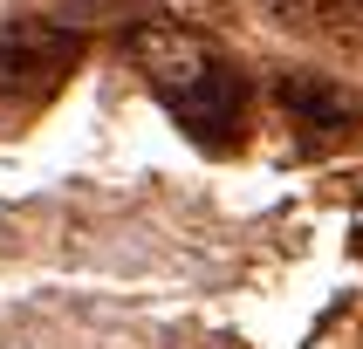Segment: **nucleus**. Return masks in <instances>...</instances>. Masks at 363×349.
Listing matches in <instances>:
<instances>
[{"label":"nucleus","mask_w":363,"mask_h":349,"mask_svg":"<svg viewBox=\"0 0 363 349\" xmlns=\"http://www.w3.org/2000/svg\"><path fill=\"white\" fill-rule=\"evenodd\" d=\"M164 110L179 117L185 137L199 144H233L247 130V76L240 69H226V62H206V69H192L185 82H172V89H158Z\"/></svg>","instance_id":"obj_1"},{"label":"nucleus","mask_w":363,"mask_h":349,"mask_svg":"<svg viewBox=\"0 0 363 349\" xmlns=\"http://www.w3.org/2000/svg\"><path fill=\"white\" fill-rule=\"evenodd\" d=\"M82 55V35L62 21H7L0 28V96H41Z\"/></svg>","instance_id":"obj_2"},{"label":"nucleus","mask_w":363,"mask_h":349,"mask_svg":"<svg viewBox=\"0 0 363 349\" xmlns=\"http://www.w3.org/2000/svg\"><path fill=\"white\" fill-rule=\"evenodd\" d=\"M130 62H138L158 89H172V82H185L192 69H206L213 55H206L199 35H185V28H172V21H151V28L130 35Z\"/></svg>","instance_id":"obj_3"},{"label":"nucleus","mask_w":363,"mask_h":349,"mask_svg":"<svg viewBox=\"0 0 363 349\" xmlns=\"http://www.w3.org/2000/svg\"><path fill=\"white\" fill-rule=\"evenodd\" d=\"M274 103H281L302 130H343V123L357 117V103H350L329 76H308V69H288V76L274 82Z\"/></svg>","instance_id":"obj_4"}]
</instances>
